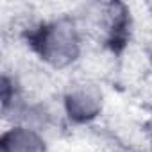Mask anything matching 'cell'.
Listing matches in <instances>:
<instances>
[{
    "label": "cell",
    "instance_id": "obj_1",
    "mask_svg": "<svg viewBox=\"0 0 152 152\" xmlns=\"http://www.w3.org/2000/svg\"><path fill=\"white\" fill-rule=\"evenodd\" d=\"M83 36L84 32L77 20L63 16L36 27L29 39L41 61L64 68L79 57Z\"/></svg>",
    "mask_w": 152,
    "mask_h": 152
},
{
    "label": "cell",
    "instance_id": "obj_2",
    "mask_svg": "<svg viewBox=\"0 0 152 152\" xmlns=\"http://www.w3.org/2000/svg\"><path fill=\"white\" fill-rule=\"evenodd\" d=\"M86 25L83 32H91L95 38L102 39L106 45L120 43L129 31V11L124 4H91L84 11Z\"/></svg>",
    "mask_w": 152,
    "mask_h": 152
},
{
    "label": "cell",
    "instance_id": "obj_3",
    "mask_svg": "<svg viewBox=\"0 0 152 152\" xmlns=\"http://www.w3.org/2000/svg\"><path fill=\"white\" fill-rule=\"evenodd\" d=\"M102 104V95L93 88V84H75L73 90L66 95V109L70 116L77 120H90L99 111Z\"/></svg>",
    "mask_w": 152,
    "mask_h": 152
},
{
    "label": "cell",
    "instance_id": "obj_4",
    "mask_svg": "<svg viewBox=\"0 0 152 152\" xmlns=\"http://www.w3.org/2000/svg\"><path fill=\"white\" fill-rule=\"evenodd\" d=\"M2 152H45V145L32 127L16 125L4 132Z\"/></svg>",
    "mask_w": 152,
    "mask_h": 152
}]
</instances>
